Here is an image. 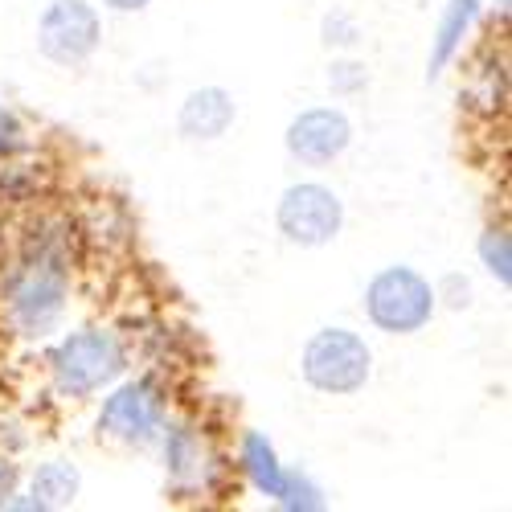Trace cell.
<instances>
[{"instance_id":"1","label":"cell","mask_w":512,"mask_h":512,"mask_svg":"<svg viewBox=\"0 0 512 512\" xmlns=\"http://www.w3.org/2000/svg\"><path fill=\"white\" fill-rule=\"evenodd\" d=\"M300 373H304V381L312 390L345 398V394L365 390V381L373 373V353L349 328H320L304 345Z\"/></svg>"},{"instance_id":"2","label":"cell","mask_w":512,"mask_h":512,"mask_svg":"<svg viewBox=\"0 0 512 512\" xmlns=\"http://www.w3.org/2000/svg\"><path fill=\"white\" fill-rule=\"evenodd\" d=\"M365 316L381 332L410 336V332L431 324L435 287L410 267H386V271H377L365 287Z\"/></svg>"},{"instance_id":"3","label":"cell","mask_w":512,"mask_h":512,"mask_svg":"<svg viewBox=\"0 0 512 512\" xmlns=\"http://www.w3.org/2000/svg\"><path fill=\"white\" fill-rule=\"evenodd\" d=\"M54 381L66 398H87L95 390H103L107 381L119 377L123 369V349L111 332H74L54 349Z\"/></svg>"},{"instance_id":"4","label":"cell","mask_w":512,"mask_h":512,"mask_svg":"<svg viewBox=\"0 0 512 512\" xmlns=\"http://www.w3.org/2000/svg\"><path fill=\"white\" fill-rule=\"evenodd\" d=\"M275 222H279V234L295 246H328L340 234V226H345V201L328 185L304 181L279 197Z\"/></svg>"},{"instance_id":"5","label":"cell","mask_w":512,"mask_h":512,"mask_svg":"<svg viewBox=\"0 0 512 512\" xmlns=\"http://www.w3.org/2000/svg\"><path fill=\"white\" fill-rule=\"evenodd\" d=\"M103 41V21L87 0H54L37 21V50L58 66H82Z\"/></svg>"},{"instance_id":"6","label":"cell","mask_w":512,"mask_h":512,"mask_svg":"<svg viewBox=\"0 0 512 512\" xmlns=\"http://www.w3.org/2000/svg\"><path fill=\"white\" fill-rule=\"evenodd\" d=\"M62 308H66V275L58 263L41 259L33 267H25L17 279H13V291H9V320L17 332L25 336H41L50 332L58 320H62Z\"/></svg>"},{"instance_id":"7","label":"cell","mask_w":512,"mask_h":512,"mask_svg":"<svg viewBox=\"0 0 512 512\" xmlns=\"http://www.w3.org/2000/svg\"><path fill=\"white\" fill-rule=\"evenodd\" d=\"M160 418H164V406H160L156 390L148 386V381H132V386L115 390L103 402L99 435H107L115 443H127V447H144V443L156 439Z\"/></svg>"},{"instance_id":"8","label":"cell","mask_w":512,"mask_h":512,"mask_svg":"<svg viewBox=\"0 0 512 512\" xmlns=\"http://www.w3.org/2000/svg\"><path fill=\"white\" fill-rule=\"evenodd\" d=\"M349 140H353V123H349L345 111H336V107H312L304 115H295L291 127H287V152L300 164H312V168L332 164L340 152L349 148Z\"/></svg>"},{"instance_id":"9","label":"cell","mask_w":512,"mask_h":512,"mask_svg":"<svg viewBox=\"0 0 512 512\" xmlns=\"http://www.w3.org/2000/svg\"><path fill=\"white\" fill-rule=\"evenodd\" d=\"M238 107H234V95L222 91V87H201L193 91L185 103H181V115H177V127H181V136L185 140H222L230 132V123H234Z\"/></svg>"},{"instance_id":"10","label":"cell","mask_w":512,"mask_h":512,"mask_svg":"<svg viewBox=\"0 0 512 512\" xmlns=\"http://www.w3.org/2000/svg\"><path fill=\"white\" fill-rule=\"evenodd\" d=\"M78 484H82L78 467H70V463H46L33 476V504L37 508H66V504H74Z\"/></svg>"},{"instance_id":"11","label":"cell","mask_w":512,"mask_h":512,"mask_svg":"<svg viewBox=\"0 0 512 512\" xmlns=\"http://www.w3.org/2000/svg\"><path fill=\"white\" fill-rule=\"evenodd\" d=\"M476 5H480V0H451V5H447L443 25H439V41H435V54H431V78H435V74L447 66V58L455 54L459 37H463V29H467V21L476 17Z\"/></svg>"},{"instance_id":"12","label":"cell","mask_w":512,"mask_h":512,"mask_svg":"<svg viewBox=\"0 0 512 512\" xmlns=\"http://www.w3.org/2000/svg\"><path fill=\"white\" fill-rule=\"evenodd\" d=\"M246 463H250L254 484H259L267 496H287V480H283L279 463H275V451H271L259 435H250V439H246Z\"/></svg>"},{"instance_id":"13","label":"cell","mask_w":512,"mask_h":512,"mask_svg":"<svg viewBox=\"0 0 512 512\" xmlns=\"http://www.w3.org/2000/svg\"><path fill=\"white\" fill-rule=\"evenodd\" d=\"M328 82H332L336 95H349V91L365 87V66H357V62H336L332 74H328Z\"/></svg>"},{"instance_id":"14","label":"cell","mask_w":512,"mask_h":512,"mask_svg":"<svg viewBox=\"0 0 512 512\" xmlns=\"http://www.w3.org/2000/svg\"><path fill=\"white\" fill-rule=\"evenodd\" d=\"M435 300H447V308H467L472 304V283H467L463 275H447L443 287L435 291Z\"/></svg>"},{"instance_id":"15","label":"cell","mask_w":512,"mask_h":512,"mask_svg":"<svg viewBox=\"0 0 512 512\" xmlns=\"http://www.w3.org/2000/svg\"><path fill=\"white\" fill-rule=\"evenodd\" d=\"M13 492H17V463L0 459V508L13 500Z\"/></svg>"},{"instance_id":"16","label":"cell","mask_w":512,"mask_h":512,"mask_svg":"<svg viewBox=\"0 0 512 512\" xmlns=\"http://www.w3.org/2000/svg\"><path fill=\"white\" fill-rule=\"evenodd\" d=\"M17 119L9 115V111H0V156H5V152H13L17 148Z\"/></svg>"},{"instance_id":"17","label":"cell","mask_w":512,"mask_h":512,"mask_svg":"<svg viewBox=\"0 0 512 512\" xmlns=\"http://www.w3.org/2000/svg\"><path fill=\"white\" fill-rule=\"evenodd\" d=\"M107 9H115V13H140V9H148L152 0H103Z\"/></svg>"}]
</instances>
